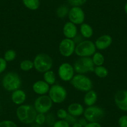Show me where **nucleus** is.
<instances>
[{
  "mask_svg": "<svg viewBox=\"0 0 127 127\" xmlns=\"http://www.w3.org/2000/svg\"><path fill=\"white\" fill-rule=\"evenodd\" d=\"M16 117L21 123L29 125L35 122L37 112L34 106L28 104H23L17 108Z\"/></svg>",
  "mask_w": 127,
  "mask_h": 127,
  "instance_id": "f257e3e1",
  "label": "nucleus"
},
{
  "mask_svg": "<svg viewBox=\"0 0 127 127\" xmlns=\"http://www.w3.org/2000/svg\"><path fill=\"white\" fill-rule=\"evenodd\" d=\"M34 68L38 72L44 73L51 70L53 66V59L49 54L39 53L35 56L33 61Z\"/></svg>",
  "mask_w": 127,
  "mask_h": 127,
  "instance_id": "f03ea898",
  "label": "nucleus"
},
{
  "mask_svg": "<svg viewBox=\"0 0 127 127\" xmlns=\"http://www.w3.org/2000/svg\"><path fill=\"white\" fill-rule=\"evenodd\" d=\"M22 80L19 74L14 72H9L3 76L2 85L6 90L13 92L20 89Z\"/></svg>",
  "mask_w": 127,
  "mask_h": 127,
  "instance_id": "7ed1b4c3",
  "label": "nucleus"
},
{
  "mask_svg": "<svg viewBox=\"0 0 127 127\" xmlns=\"http://www.w3.org/2000/svg\"><path fill=\"white\" fill-rule=\"evenodd\" d=\"M70 82L74 89L82 92L86 93L93 88L92 80L85 74H75Z\"/></svg>",
  "mask_w": 127,
  "mask_h": 127,
  "instance_id": "20e7f679",
  "label": "nucleus"
},
{
  "mask_svg": "<svg viewBox=\"0 0 127 127\" xmlns=\"http://www.w3.org/2000/svg\"><path fill=\"white\" fill-rule=\"evenodd\" d=\"M73 66L75 72L80 74L93 72L95 67L90 57H79L75 61Z\"/></svg>",
  "mask_w": 127,
  "mask_h": 127,
  "instance_id": "39448f33",
  "label": "nucleus"
},
{
  "mask_svg": "<svg viewBox=\"0 0 127 127\" xmlns=\"http://www.w3.org/2000/svg\"><path fill=\"white\" fill-rule=\"evenodd\" d=\"M95 43L90 40H84L76 45L75 54L79 57H91L96 52Z\"/></svg>",
  "mask_w": 127,
  "mask_h": 127,
  "instance_id": "423d86ee",
  "label": "nucleus"
},
{
  "mask_svg": "<svg viewBox=\"0 0 127 127\" xmlns=\"http://www.w3.org/2000/svg\"><path fill=\"white\" fill-rule=\"evenodd\" d=\"M51 100L54 103H62L66 100L67 92L65 88L59 84H54L48 92Z\"/></svg>",
  "mask_w": 127,
  "mask_h": 127,
  "instance_id": "0eeeda50",
  "label": "nucleus"
},
{
  "mask_svg": "<svg viewBox=\"0 0 127 127\" xmlns=\"http://www.w3.org/2000/svg\"><path fill=\"white\" fill-rule=\"evenodd\" d=\"M105 110L98 106L87 107L84 112V117L88 122H98L105 117Z\"/></svg>",
  "mask_w": 127,
  "mask_h": 127,
  "instance_id": "6e6552de",
  "label": "nucleus"
},
{
  "mask_svg": "<svg viewBox=\"0 0 127 127\" xmlns=\"http://www.w3.org/2000/svg\"><path fill=\"white\" fill-rule=\"evenodd\" d=\"M53 102L47 95H39L34 101V107L38 113H47L51 110Z\"/></svg>",
  "mask_w": 127,
  "mask_h": 127,
  "instance_id": "1a4fd4ad",
  "label": "nucleus"
},
{
  "mask_svg": "<svg viewBox=\"0 0 127 127\" xmlns=\"http://www.w3.org/2000/svg\"><path fill=\"white\" fill-rule=\"evenodd\" d=\"M74 66L69 62H63L58 68V74L60 79L64 82H70L75 75Z\"/></svg>",
  "mask_w": 127,
  "mask_h": 127,
  "instance_id": "9d476101",
  "label": "nucleus"
},
{
  "mask_svg": "<svg viewBox=\"0 0 127 127\" xmlns=\"http://www.w3.org/2000/svg\"><path fill=\"white\" fill-rule=\"evenodd\" d=\"M76 44L71 39H63L59 45V51L61 56L64 57H69L75 53Z\"/></svg>",
  "mask_w": 127,
  "mask_h": 127,
  "instance_id": "9b49d317",
  "label": "nucleus"
},
{
  "mask_svg": "<svg viewBox=\"0 0 127 127\" xmlns=\"http://www.w3.org/2000/svg\"><path fill=\"white\" fill-rule=\"evenodd\" d=\"M68 17L69 21L71 23H74L75 25H81L85 21V12L81 7H72L69 9Z\"/></svg>",
  "mask_w": 127,
  "mask_h": 127,
  "instance_id": "f8f14e48",
  "label": "nucleus"
},
{
  "mask_svg": "<svg viewBox=\"0 0 127 127\" xmlns=\"http://www.w3.org/2000/svg\"><path fill=\"white\" fill-rule=\"evenodd\" d=\"M114 102L118 109L127 112V90H121L115 95Z\"/></svg>",
  "mask_w": 127,
  "mask_h": 127,
  "instance_id": "ddd939ff",
  "label": "nucleus"
},
{
  "mask_svg": "<svg viewBox=\"0 0 127 127\" xmlns=\"http://www.w3.org/2000/svg\"><path fill=\"white\" fill-rule=\"evenodd\" d=\"M113 39L112 36L108 34H103L98 37L94 42L97 49L103 51L107 49L112 45Z\"/></svg>",
  "mask_w": 127,
  "mask_h": 127,
  "instance_id": "4468645a",
  "label": "nucleus"
},
{
  "mask_svg": "<svg viewBox=\"0 0 127 127\" xmlns=\"http://www.w3.org/2000/svg\"><path fill=\"white\" fill-rule=\"evenodd\" d=\"M32 90L36 94L39 95H44L48 94L50 89V85L44 80H37L32 85Z\"/></svg>",
  "mask_w": 127,
  "mask_h": 127,
  "instance_id": "2eb2a0df",
  "label": "nucleus"
},
{
  "mask_svg": "<svg viewBox=\"0 0 127 127\" xmlns=\"http://www.w3.org/2000/svg\"><path fill=\"white\" fill-rule=\"evenodd\" d=\"M62 32L65 38L73 39L78 34L77 27L74 23L68 21L64 25Z\"/></svg>",
  "mask_w": 127,
  "mask_h": 127,
  "instance_id": "dca6fc26",
  "label": "nucleus"
},
{
  "mask_svg": "<svg viewBox=\"0 0 127 127\" xmlns=\"http://www.w3.org/2000/svg\"><path fill=\"white\" fill-rule=\"evenodd\" d=\"M26 94L23 90L19 89L12 92L11 98L13 103L19 106L24 104L26 100Z\"/></svg>",
  "mask_w": 127,
  "mask_h": 127,
  "instance_id": "f3484780",
  "label": "nucleus"
},
{
  "mask_svg": "<svg viewBox=\"0 0 127 127\" xmlns=\"http://www.w3.org/2000/svg\"><path fill=\"white\" fill-rule=\"evenodd\" d=\"M67 110L68 113L70 115H72L75 117H78L84 115L85 108L81 103L74 102V103H70L68 106Z\"/></svg>",
  "mask_w": 127,
  "mask_h": 127,
  "instance_id": "a211bd4d",
  "label": "nucleus"
},
{
  "mask_svg": "<svg viewBox=\"0 0 127 127\" xmlns=\"http://www.w3.org/2000/svg\"><path fill=\"white\" fill-rule=\"evenodd\" d=\"M98 100V94L95 90H90L85 93L84 97V102L87 107L93 106L96 103Z\"/></svg>",
  "mask_w": 127,
  "mask_h": 127,
  "instance_id": "6ab92c4d",
  "label": "nucleus"
},
{
  "mask_svg": "<svg viewBox=\"0 0 127 127\" xmlns=\"http://www.w3.org/2000/svg\"><path fill=\"white\" fill-rule=\"evenodd\" d=\"M80 32L84 38L89 39L94 35V29L90 24L84 23L80 26Z\"/></svg>",
  "mask_w": 127,
  "mask_h": 127,
  "instance_id": "aec40b11",
  "label": "nucleus"
},
{
  "mask_svg": "<svg viewBox=\"0 0 127 127\" xmlns=\"http://www.w3.org/2000/svg\"><path fill=\"white\" fill-rule=\"evenodd\" d=\"M24 6L31 11H36L40 7V0H22Z\"/></svg>",
  "mask_w": 127,
  "mask_h": 127,
  "instance_id": "412c9836",
  "label": "nucleus"
},
{
  "mask_svg": "<svg viewBox=\"0 0 127 127\" xmlns=\"http://www.w3.org/2000/svg\"><path fill=\"white\" fill-rule=\"evenodd\" d=\"M43 80L49 85H53L56 82V76L54 72L49 70L43 74Z\"/></svg>",
  "mask_w": 127,
  "mask_h": 127,
  "instance_id": "4be33fe9",
  "label": "nucleus"
},
{
  "mask_svg": "<svg viewBox=\"0 0 127 127\" xmlns=\"http://www.w3.org/2000/svg\"><path fill=\"white\" fill-rule=\"evenodd\" d=\"M94 72L95 75L100 79L107 77L108 75V70L103 65L100 66H95Z\"/></svg>",
  "mask_w": 127,
  "mask_h": 127,
  "instance_id": "5701e85b",
  "label": "nucleus"
},
{
  "mask_svg": "<svg viewBox=\"0 0 127 127\" xmlns=\"http://www.w3.org/2000/svg\"><path fill=\"white\" fill-rule=\"evenodd\" d=\"M95 66L103 65L105 62V57L101 52H95L92 57Z\"/></svg>",
  "mask_w": 127,
  "mask_h": 127,
  "instance_id": "b1692460",
  "label": "nucleus"
},
{
  "mask_svg": "<svg viewBox=\"0 0 127 127\" xmlns=\"http://www.w3.org/2000/svg\"><path fill=\"white\" fill-rule=\"evenodd\" d=\"M19 67H20L21 70L23 71H29L34 68L33 61L29 59L23 60L19 64Z\"/></svg>",
  "mask_w": 127,
  "mask_h": 127,
  "instance_id": "393cba45",
  "label": "nucleus"
},
{
  "mask_svg": "<svg viewBox=\"0 0 127 127\" xmlns=\"http://www.w3.org/2000/svg\"><path fill=\"white\" fill-rule=\"evenodd\" d=\"M69 9H70L66 5L60 6L56 9V15L59 18L62 19V18H65L67 16H68Z\"/></svg>",
  "mask_w": 127,
  "mask_h": 127,
  "instance_id": "a878e982",
  "label": "nucleus"
},
{
  "mask_svg": "<svg viewBox=\"0 0 127 127\" xmlns=\"http://www.w3.org/2000/svg\"><path fill=\"white\" fill-rule=\"evenodd\" d=\"M16 56V51L14 50L8 49L4 53L3 58L4 59V60L7 62H11V61H13L14 60H15Z\"/></svg>",
  "mask_w": 127,
  "mask_h": 127,
  "instance_id": "bb28decb",
  "label": "nucleus"
},
{
  "mask_svg": "<svg viewBox=\"0 0 127 127\" xmlns=\"http://www.w3.org/2000/svg\"><path fill=\"white\" fill-rule=\"evenodd\" d=\"M87 1V0H67L69 5L71 6L72 7H81L82 6L84 5L86 3Z\"/></svg>",
  "mask_w": 127,
  "mask_h": 127,
  "instance_id": "cd10ccee",
  "label": "nucleus"
},
{
  "mask_svg": "<svg viewBox=\"0 0 127 127\" xmlns=\"http://www.w3.org/2000/svg\"><path fill=\"white\" fill-rule=\"evenodd\" d=\"M46 117L45 114L43 113H37L36 115V119H35V123L39 125L42 126V125L46 123Z\"/></svg>",
  "mask_w": 127,
  "mask_h": 127,
  "instance_id": "c85d7f7f",
  "label": "nucleus"
},
{
  "mask_svg": "<svg viewBox=\"0 0 127 127\" xmlns=\"http://www.w3.org/2000/svg\"><path fill=\"white\" fill-rule=\"evenodd\" d=\"M46 122L47 123V124L50 127H52L53 125L54 124L56 121V117H55L54 115L52 113H49L47 114V115H46Z\"/></svg>",
  "mask_w": 127,
  "mask_h": 127,
  "instance_id": "c756f323",
  "label": "nucleus"
},
{
  "mask_svg": "<svg viewBox=\"0 0 127 127\" xmlns=\"http://www.w3.org/2000/svg\"><path fill=\"white\" fill-rule=\"evenodd\" d=\"M0 127H18V125L13 121L5 120L0 122Z\"/></svg>",
  "mask_w": 127,
  "mask_h": 127,
  "instance_id": "7c9ffc66",
  "label": "nucleus"
},
{
  "mask_svg": "<svg viewBox=\"0 0 127 127\" xmlns=\"http://www.w3.org/2000/svg\"><path fill=\"white\" fill-rule=\"evenodd\" d=\"M67 115V110L64 109V108H60V109H59L57 111V113H56V116L60 120H65L66 118Z\"/></svg>",
  "mask_w": 127,
  "mask_h": 127,
  "instance_id": "2f4dec72",
  "label": "nucleus"
},
{
  "mask_svg": "<svg viewBox=\"0 0 127 127\" xmlns=\"http://www.w3.org/2000/svg\"><path fill=\"white\" fill-rule=\"evenodd\" d=\"M52 127H70V124L65 120H59L55 122Z\"/></svg>",
  "mask_w": 127,
  "mask_h": 127,
  "instance_id": "473e14b6",
  "label": "nucleus"
},
{
  "mask_svg": "<svg viewBox=\"0 0 127 127\" xmlns=\"http://www.w3.org/2000/svg\"><path fill=\"white\" fill-rule=\"evenodd\" d=\"M118 124L120 127H127V115H124L118 118Z\"/></svg>",
  "mask_w": 127,
  "mask_h": 127,
  "instance_id": "72a5a7b5",
  "label": "nucleus"
},
{
  "mask_svg": "<svg viewBox=\"0 0 127 127\" xmlns=\"http://www.w3.org/2000/svg\"><path fill=\"white\" fill-rule=\"evenodd\" d=\"M7 67V62L3 57H0V74L5 71Z\"/></svg>",
  "mask_w": 127,
  "mask_h": 127,
  "instance_id": "f704fd0d",
  "label": "nucleus"
},
{
  "mask_svg": "<svg viewBox=\"0 0 127 127\" xmlns=\"http://www.w3.org/2000/svg\"><path fill=\"white\" fill-rule=\"evenodd\" d=\"M65 120L70 125H73L78 122V119L77 118V117H74V116L72 115H70L69 113H68Z\"/></svg>",
  "mask_w": 127,
  "mask_h": 127,
  "instance_id": "c9c22d12",
  "label": "nucleus"
},
{
  "mask_svg": "<svg viewBox=\"0 0 127 127\" xmlns=\"http://www.w3.org/2000/svg\"><path fill=\"white\" fill-rule=\"evenodd\" d=\"M84 127H102V125L98 122H88Z\"/></svg>",
  "mask_w": 127,
  "mask_h": 127,
  "instance_id": "e433bc0d",
  "label": "nucleus"
},
{
  "mask_svg": "<svg viewBox=\"0 0 127 127\" xmlns=\"http://www.w3.org/2000/svg\"><path fill=\"white\" fill-rule=\"evenodd\" d=\"M84 37H82V36H81V34L80 35H77L76 36H75V37H74V39H73V40H74V42L75 43V44H79L80 42H81L82 41H84Z\"/></svg>",
  "mask_w": 127,
  "mask_h": 127,
  "instance_id": "4c0bfd02",
  "label": "nucleus"
},
{
  "mask_svg": "<svg viewBox=\"0 0 127 127\" xmlns=\"http://www.w3.org/2000/svg\"><path fill=\"white\" fill-rule=\"evenodd\" d=\"M78 122H79V123H80V124L83 127H85V126L88 123V121L87 120L85 119L84 117V118H80L79 120H78Z\"/></svg>",
  "mask_w": 127,
  "mask_h": 127,
  "instance_id": "58836bf2",
  "label": "nucleus"
},
{
  "mask_svg": "<svg viewBox=\"0 0 127 127\" xmlns=\"http://www.w3.org/2000/svg\"><path fill=\"white\" fill-rule=\"evenodd\" d=\"M72 127H83L79 123V122H76V123H74V124L72 125Z\"/></svg>",
  "mask_w": 127,
  "mask_h": 127,
  "instance_id": "ea45409f",
  "label": "nucleus"
},
{
  "mask_svg": "<svg viewBox=\"0 0 127 127\" xmlns=\"http://www.w3.org/2000/svg\"><path fill=\"white\" fill-rule=\"evenodd\" d=\"M124 11L125 13V14L127 15V2L125 3L124 6Z\"/></svg>",
  "mask_w": 127,
  "mask_h": 127,
  "instance_id": "a19ab883",
  "label": "nucleus"
},
{
  "mask_svg": "<svg viewBox=\"0 0 127 127\" xmlns=\"http://www.w3.org/2000/svg\"><path fill=\"white\" fill-rule=\"evenodd\" d=\"M32 127H41V125H39L36 124V125H34L32 126Z\"/></svg>",
  "mask_w": 127,
  "mask_h": 127,
  "instance_id": "79ce46f5",
  "label": "nucleus"
},
{
  "mask_svg": "<svg viewBox=\"0 0 127 127\" xmlns=\"http://www.w3.org/2000/svg\"></svg>",
  "mask_w": 127,
  "mask_h": 127,
  "instance_id": "37998d69",
  "label": "nucleus"
}]
</instances>
